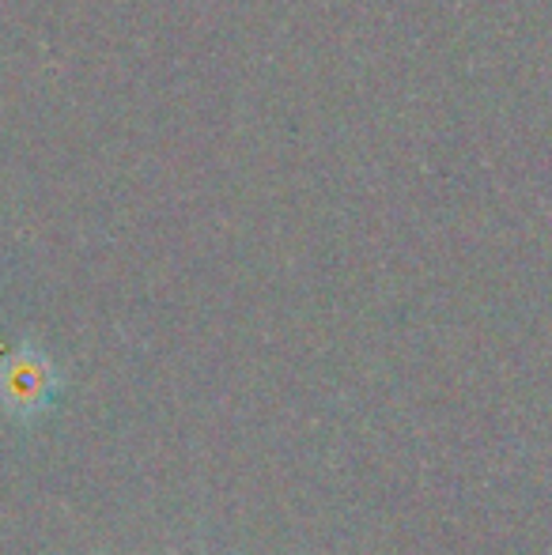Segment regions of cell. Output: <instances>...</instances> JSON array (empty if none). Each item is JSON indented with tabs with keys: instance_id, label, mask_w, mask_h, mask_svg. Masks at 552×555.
I'll use <instances>...</instances> for the list:
<instances>
[{
	"instance_id": "1",
	"label": "cell",
	"mask_w": 552,
	"mask_h": 555,
	"mask_svg": "<svg viewBox=\"0 0 552 555\" xmlns=\"http://www.w3.org/2000/svg\"><path fill=\"white\" fill-rule=\"evenodd\" d=\"M53 389H57V378L42 351L20 348L0 356V404L8 412L35 416L53 401Z\"/></svg>"
}]
</instances>
